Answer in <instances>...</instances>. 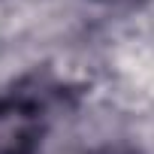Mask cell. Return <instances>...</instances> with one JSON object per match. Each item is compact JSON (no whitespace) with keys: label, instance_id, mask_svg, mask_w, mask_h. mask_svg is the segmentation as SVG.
Segmentation results:
<instances>
[{"label":"cell","instance_id":"obj_1","mask_svg":"<svg viewBox=\"0 0 154 154\" xmlns=\"http://www.w3.org/2000/svg\"><path fill=\"white\" fill-rule=\"evenodd\" d=\"M45 136V106L27 91L0 97V154H39Z\"/></svg>","mask_w":154,"mask_h":154},{"label":"cell","instance_id":"obj_2","mask_svg":"<svg viewBox=\"0 0 154 154\" xmlns=\"http://www.w3.org/2000/svg\"><path fill=\"white\" fill-rule=\"evenodd\" d=\"M106 3H139V0H106Z\"/></svg>","mask_w":154,"mask_h":154}]
</instances>
